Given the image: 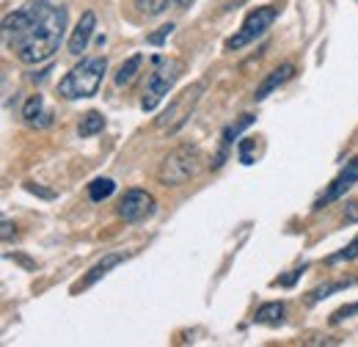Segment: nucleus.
<instances>
[{"instance_id": "obj_1", "label": "nucleus", "mask_w": 358, "mask_h": 347, "mask_svg": "<svg viewBox=\"0 0 358 347\" xmlns=\"http://www.w3.org/2000/svg\"><path fill=\"white\" fill-rule=\"evenodd\" d=\"M66 8L50 0H28L3 20V42L28 66L50 61L66 36Z\"/></svg>"}, {"instance_id": "obj_2", "label": "nucleus", "mask_w": 358, "mask_h": 347, "mask_svg": "<svg viewBox=\"0 0 358 347\" xmlns=\"http://www.w3.org/2000/svg\"><path fill=\"white\" fill-rule=\"evenodd\" d=\"M105 72H108V61L105 55H89L83 58L78 66H72L61 83H58V97L64 99H89L94 97L102 80H105Z\"/></svg>"}, {"instance_id": "obj_3", "label": "nucleus", "mask_w": 358, "mask_h": 347, "mask_svg": "<svg viewBox=\"0 0 358 347\" xmlns=\"http://www.w3.org/2000/svg\"><path fill=\"white\" fill-rule=\"evenodd\" d=\"M201 163H204V157H201L199 146H190V143L174 146L157 166V182L163 187H179L201 171Z\"/></svg>"}, {"instance_id": "obj_4", "label": "nucleus", "mask_w": 358, "mask_h": 347, "mask_svg": "<svg viewBox=\"0 0 358 347\" xmlns=\"http://www.w3.org/2000/svg\"><path fill=\"white\" fill-rule=\"evenodd\" d=\"M182 69H185V64L179 58H157V66L152 69V75L146 80V88H143V99H141V108L146 113H152L163 102V97L179 80Z\"/></svg>"}, {"instance_id": "obj_5", "label": "nucleus", "mask_w": 358, "mask_h": 347, "mask_svg": "<svg viewBox=\"0 0 358 347\" xmlns=\"http://www.w3.org/2000/svg\"><path fill=\"white\" fill-rule=\"evenodd\" d=\"M204 83H193V86L182 88L177 97L169 102V108L160 113V119H157V127L166 132H179L185 125H187V119L193 116V111H196V105H199V99H201V94H204Z\"/></svg>"}, {"instance_id": "obj_6", "label": "nucleus", "mask_w": 358, "mask_h": 347, "mask_svg": "<svg viewBox=\"0 0 358 347\" xmlns=\"http://www.w3.org/2000/svg\"><path fill=\"white\" fill-rule=\"evenodd\" d=\"M275 17H278V8H273V6H259V8L248 11V17L243 20L240 31L226 42V50H243L245 44H251L254 39H259L270 25L275 22Z\"/></svg>"}, {"instance_id": "obj_7", "label": "nucleus", "mask_w": 358, "mask_h": 347, "mask_svg": "<svg viewBox=\"0 0 358 347\" xmlns=\"http://www.w3.org/2000/svg\"><path fill=\"white\" fill-rule=\"evenodd\" d=\"M157 201L149 190H141V187H130L124 190V196L119 199L116 204V215L122 218L124 223H138V220H146V218L155 213Z\"/></svg>"}, {"instance_id": "obj_8", "label": "nucleus", "mask_w": 358, "mask_h": 347, "mask_svg": "<svg viewBox=\"0 0 358 347\" xmlns=\"http://www.w3.org/2000/svg\"><path fill=\"white\" fill-rule=\"evenodd\" d=\"M358 182V155L353 157V160H348L345 163V169L334 176V182L325 187V193L314 201V207L312 210H322V207H328V204H334V201H339L353 185Z\"/></svg>"}, {"instance_id": "obj_9", "label": "nucleus", "mask_w": 358, "mask_h": 347, "mask_svg": "<svg viewBox=\"0 0 358 347\" xmlns=\"http://www.w3.org/2000/svg\"><path fill=\"white\" fill-rule=\"evenodd\" d=\"M94 31H96V17H94V11H83V14H80V22L75 25V31H72V36H69V52H72V55L86 52Z\"/></svg>"}, {"instance_id": "obj_10", "label": "nucleus", "mask_w": 358, "mask_h": 347, "mask_svg": "<svg viewBox=\"0 0 358 347\" xmlns=\"http://www.w3.org/2000/svg\"><path fill=\"white\" fill-rule=\"evenodd\" d=\"M295 78V64H281L278 69H273L268 78L262 80V86L254 91V102H262V99H268L270 94L275 91L278 86H284L287 80H292Z\"/></svg>"}, {"instance_id": "obj_11", "label": "nucleus", "mask_w": 358, "mask_h": 347, "mask_svg": "<svg viewBox=\"0 0 358 347\" xmlns=\"http://www.w3.org/2000/svg\"><path fill=\"white\" fill-rule=\"evenodd\" d=\"M122 262H124V254H105V257H102V260L96 262V264L91 267L89 273H86V278H83L80 284H75V287H72V292L89 290L91 284H96L99 278H105V276H108V273H110L116 264H122Z\"/></svg>"}, {"instance_id": "obj_12", "label": "nucleus", "mask_w": 358, "mask_h": 347, "mask_svg": "<svg viewBox=\"0 0 358 347\" xmlns=\"http://www.w3.org/2000/svg\"><path fill=\"white\" fill-rule=\"evenodd\" d=\"M254 125V116L251 113H245V116H240L234 125H229L224 130V135H221V152H218V157H215V163H213V169H221L226 160V155H229V146L234 143V138L240 135V132L245 130V127H251Z\"/></svg>"}, {"instance_id": "obj_13", "label": "nucleus", "mask_w": 358, "mask_h": 347, "mask_svg": "<svg viewBox=\"0 0 358 347\" xmlns=\"http://www.w3.org/2000/svg\"><path fill=\"white\" fill-rule=\"evenodd\" d=\"M22 119H25V125H31V127H47V125L52 122V113L45 111V99H42L39 94H34V97H28V102H25V108H22Z\"/></svg>"}, {"instance_id": "obj_14", "label": "nucleus", "mask_w": 358, "mask_h": 347, "mask_svg": "<svg viewBox=\"0 0 358 347\" xmlns=\"http://www.w3.org/2000/svg\"><path fill=\"white\" fill-rule=\"evenodd\" d=\"M284 311H287V309H284L281 301L265 304V306H259L254 323H257V325H281V323H284Z\"/></svg>"}, {"instance_id": "obj_15", "label": "nucleus", "mask_w": 358, "mask_h": 347, "mask_svg": "<svg viewBox=\"0 0 358 347\" xmlns=\"http://www.w3.org/2000/svg\"><path fill=\"white\" fill-rule=\"evenodd\" d=\"M141 64H143V55H130L122 66H119V72H116V78H113V83L119 88L130 86L135 80V75H138V69H141Z\"/></svg>"}, {"instance_id": "obj_16", "label": "nucleus", "mask_w": 358, "mask_h": 347, "mask_svg": "<svg viewBox=\"0 0 358 347\" xmlns=\"http://www.w3.org/2000/svg\"><path fill=\"white\" fill-rule=\"evenodd\" d=\"M105 130V116L99 113V111H89L83 119H80V125H78V135L80 138H91V135H96V132Z\"/></svg>"}, {"instance_id": "obj_17", "label": "nucleus", "mask_w": 358, "mask_h": 347, "mask_svg": "<svg viewBox=\"0 0 358 347\" xmlns=\"http://www.w3.org/2000/svg\"><path fill=\"white\" fill-rule=\"evenodd\" d=\"M113 190H116V182L108 179V176H99L89 185V199L91 201H105V199L113 196Z\"/></svg>"}, {"instance_id": "obj_18", "label": "nucleus", "mask_w": 358, "mask_h": 347, "mask_svg": "<svg viewBox=\"0 0 358 347\" xmlns=\"http://www.w3.org/2000/svg\"><path fill=\"white\" fill-rule=\"evenodd\" d=\"M135 6H138V11L146 14V17H160V14L171 6V0H135Z\"/></svg>"}, {"instance_id": "obj_19", "label": "nucleus", "mask_w": 358, "mask_h": 347, "mask_svg": "<svg viewBox=\"0 0 358 347\" xmlns=\"http://www.w3.org/2000/svg\"><path fill=\"white\" fill-rule=\"evenodd\" d=\"M353 281H336V284H328V287H320V290H314L309 292V298H306V304L314 306L317 301H322V298H328L331 292H342V290H348Z\"/></svg>"}, {"instance_id": "obj_20", "label": "nucleus", "mask_w": 358, "mask_h": 347, "mask_svg": "<svg viewBox=\"0 0 358 347\" xmlns=\"http://www.w3.org/2000/svg\"><path fill=\"white\" fill-rule=\"evenodd\" d=\"M353 260H358V237H353L339 254L328 257V264H336V262H353Z\"/></svg>"}, {"instance_id": "obj_21", "label": "nucleus", "mask_w": 358, "mask_h": 347, "mask_svg": "<svg viewBox=\"0 0 358 347\" xmlns=\"http://www.w3.org/2000/svg\"><path fill=\"white\" fill-rule=\"evenodd\" d=\"M254 146H257V141H254V138H243V141H240L237 157H240V163H243V166H251V163H254Z\"/></svg>"}, {"instance_id": "obj_22", "label": "nucleus", "mask_w": 358, "mask_h": 347, "mask_svg": "<svg viewBox=\"0 0 358 347\" xmlns=\"http://www.w3.org/2000/svg\"><path fill=\"white\" fill-rule=\"evenodd\" d=\"M350 314H358V304H350V306H342V309H336V311H334V317H331V323L336 325V323L348 320Z\"/></svg>"}, {"instance_id": "obj_23", "label": "nucleus", "mask_w": 358, "mask_h": 347, "mask_svg": "<svg viewBox=\"0 0 358 347\" xmlns=\"http://www.w3.org/2000/svg\"><path fill=\"white\" fill-rule=\"evenodd\" d=\"M171 31H174V25H163V28H157V34H152L146 42H149V44H163L169 36H171Z\"/></svg>"}, {"instance_id": "obj_24", "label": "nucleus", "mask_w": 358, "mask_h": 347, "mask_svg": "<svg viewBox=\"0 0 358 347\" xmlns=\"http://www.w3.org/2000/svg\"><path fill=\"white\" fill-rule=\"evenodd\" d=\"M25 187H28V190H31V193H36V196H42V199H52V193H50V190H42V187H36V185H34V182H28V185H25Z\"/></svg>"}, {"instance_id": "obj_25", "label": "nucleus", "mask_w": 358, "mask_h": 347, "mask_svg": "<svg viewBox=\"0 0 358 347\" xmlns=\"http://www.w3.org/2000/svg\"><path fill=\"white\" fill-rule=\"evenodd\" d=\"M8 237H11V223L3 220V240H8Z\"/></svg>"}, {"instance_id": "obj_26", "label": "nucleus", "mask_w": 358, "mask_h": 347, "mask_svg": "<svg viewBox=\"0 0 358 347\" xmlns=\"http://www.w3.org/2000/svg\"><path fill=\"white\" fill-rule=\"evenodd\" d=\"M190 3H193V0H177V6H182V8H187Z\"/></svg>"}]
</instances>
